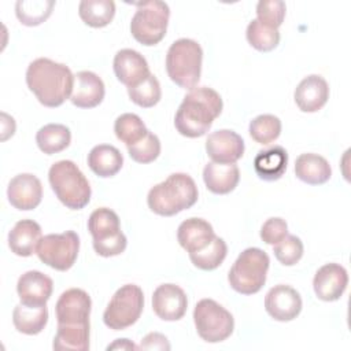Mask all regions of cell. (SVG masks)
I'll return each mask as SVG.
<instances>
[{
	"instance_id": "cell-23",
	"label": "cell",
	"mask_w": 351,
	"mask_h": 351,
	"mask_svg": "<svg viewBox=\"0 0 351 351\" xmlns=\"http://www.w3.org/2000/svg\"><path fill=\"white\" fill-rule=\"evenodd\" d=\"M41 226L33 219H21L8 233V247L18 256H30L41 240Z\"/></svg>"
},
{
	"instance_id": "cell-8",
	"label": "cell",
	"mask_w": 351,
	"mask_h": 351,
	"mask_svg": "<svg viewBox=\"0 0 351 351\" xmlns=\"http://www.w3.org/2000/svg\"><path fill=\"white\" fill-rule=\"evenodd\" d=\"M144 307V293L136 284L122 285L107 304L103 321L112 330L132 326L140 318Z\"/></svg>"
},
{
	"instance_id": "cell-19",
	"label": "cell",
	"mask_w": 351,
	"mask_h": 351,
	"mask_svg": "<svg viewBox=\"0 0 351 351\" xmlns=\"http://www.w3.org/2000/svg\"><path fill=\"white\" fill-rule=\"evenodd\" d=\"M295 103L303 112H315L321 110L329 99V85L318 74L304 77L295 89Z\"/></svg>"
},
{
	"instance_id": "cell-9",
	"label": "cell",
	"mask_w": 351,
	"mask_h": 351,
	"mask_svg": "<svg viewBox=\"0 0 351 351\" xmlns=\"http://www.w3.org/2000/svg\"><path fill=\"white\" fill-rule=\"evenodd\" d=\"M197 335L207 343L226 340L234 329L233 315L213 299H202L193 310Z\"/></svg>"
},
{
	"instance_id": "cell-41",
	"label": "cell",
	"mask_w": 351,
	"mask_h": 351,
	"mask_svg": "<svg viewBox=\"0 0 351 351\" xmlns=\"http://www.w3.org/2000/svg\"><path fill=\"white\" fill-rule=\"evenodd\" d=\"M287 234H288V225L285 219L280 217H273L266 219L261 228V239L270 245L277 244Z\"/></svg>"
},
{
	"instance_id": "cell-39",
	"label": "cell",
	"mask_w": 351,
	"mask_h": 351,
	"mask_svg": "<svg viewBox=\"0 0 351 351\" xmlns=\"http://www.w3.org/2000/svg\"><path fill=\"white\" fill-rule=\"evenodd\" d=\"M274 256L284 266L296 265L303 256V243L295 234H287L281 241L274 244Z\"/></svg>"
},
{
	"instance_id": "cell-11",
	"label": "cell",
	"mask_w": 351,
	"mask_h": 351,
	"mask_svg": "<svg viewBox=\"0 0 351 351\" xmlns=\"http://www.w3.org/2000/svg\"><path fill=\"white\" fill-rule=\"evenodd\" d=\"M302 298L289 285L278 284L269 289L265 298V308L276 321L287 322L295 319L302 311Z\"/></svg>"
},
{
	"instance_id": "cell-2",
	"label": "cell",
	"mask_w": 351,
	"mask_h": 351,
	"mask_svg": "<svg viewBox=\"0 0 351 351\" xmlns=\"http://www.w3.org/2000/svg\"><path fill=\"white\" fill-rule=\"evenodd\" d=\"M222 99L217 90L208 86H199L189 90L180 104L174 126L185 137L195 138L207 133L214 119L222 112Z\"/></svg>"
},
{
	"instance_id": "cell-35",
	"label": "cell",
	"mask_w": 351,
	"mask_h": 351,
	"mask_svg": "<svg viewBox=\"0 0 351 351\" xmlns=\"http://www.w3.org/2000/svg\"><path fill=\"white\" fill-rule=\"evenodd\" d=\"M245 36L250 45L261 52H269L274 49L280 43L278 29L263 25L258 19H252L248 23Z\"/></svg>"
},
{
	"instance_id": "cell-45",
	"label": "cell",
	"mask_w": 351,
	"mask_h": 351,
	"mask_svg": "<svg viewBox=\"0 0 351 351\" xmlns=\"http://www.w3.org/2000/svg\"><path fill=\"white\" fill-rule=\"evenodd\" d=\"M138 346L132 343L129 339H117L114 343H111L107 350H137Z\"/></svg>"
},
{
	"instance_id": "cell-10",
	"label": "cell",
	"mask_w": 351,
	"mask_h": 351,
	"mask_svg": "<svg viewBox=\"0 0 351 351\" xmlns=\"http://www.w3.org/2000/svg\"><path fill=\"white\" fill-rule=\"evenodd\" d=\"M78 251V234L73 230H66L63 233H51L41 237L36 254L47 266L66 271L75 263Z\"/></svg>"
},
{
	"instance_id": "cell-33",
	"label": "cell",
	"mask_w": 351,
	"mask_h": 351,
	"mask_svg": "<svg viewBox=\"0 0 351 351\" xmlns=\"http://www.w3.org/2000/svg\"><path fill=\"white\" fill-rule=\"evenodd\" d=\"M228 254V245L223 239L215 236L213 241L200 251L191 252V262L200 270H214L217 269Z\"/></svg>"
},
{
	"instance_id": "cell-12",
	"label": "cell",
	"mask_w": 351,
	"mask_h": 351,
	"mask_svg": "<svg viewBox=\"0 0 351 351\" xmlns=\"http://www.w3.org/2000/svg\"><path fill=\"white\" fill-rule=\"evenodd\" d=\"M188 307V299L182 288L176 284H162L152 295L154 313L163 321L181 319Z\"/></svg>"
},
{
	"instance_id": "cell-32",
	"label": "cell",
	"mask_w": 351,
	"mask_h": 351,
	"mask_svg": "<svg viewBox=\"0 0 351 351\" xmlns=\"http://www.w3.org/2000/svg\"><path fill=\"white\" fill-rule=\"evenodd\" d=\"M53 7L52 0H19L15 4V14L22 25L37 26L48 19Z\"/></svg>"
},
{
	"instance_id": "cell-27",
	"label": "cell",
	"mask_w": 351,
	"mask_h": 351,
	"mask_svg": "<svg viewBox=\"0 0 351 351\" xmlns=\"http://www.w3.org/2000/svg\"><path fill=\"white\" fill-rule=\"evenodd\" d=\"M89 322L82 324H58L53 337V350L86 351L89 350Z\"/></svg>"
},
{
	"instance_id": "cell-26",
	"label": "cell",
	"mask_w": 351,
	"mask_h": 351,
	"mask_svg": "<svg viewBox=\"0 0 351 351\" xmlns=\"http://www.w3.org/2000/svg\"><path fill=\"white\" fill-rule=\"evenodd\" d=\"M123 165L121 151L108 144H99L88 154V166L99 177L108 178L115 176Z\"/></svg>"
},
{
	"instance_id": "cell-16",
	"label": "cell",
	"mask_w": 351,
	"mask_h": 351,
	"mask_svg": "<svg viewBox=\"0 0 351 351\" xmlns=\"http://www.w3.org/2000/svg\"><path fill=\"white\" fill-rule=\"evenodd\" d=\"M206 152L213 162L236 163L244 154V141L236 132L221 129L208 134Z\"/></svg>"
},
{
	"instance_id": "cell-22",
	"label": "cell",
	"mask_w": 351,
	"mask_h": 351,
	"mask_svg": "<svg viewBox=\"0 0 351 351\" xmlns=\"http://www.w3.org/2000/svg\"><path fill=\"white\" fill-rule=\"evenodd\" d=\"M203 180L210 192L226 195L237 186L240 171L236 163L208 162L203 169Z\"/></svg>"
},
{
	"instance_id": "cell-1",
	"label": "cell",
	"mask_w": 351,
	"mask_h": 351,
	"mask_svg": "<svg viewBox=\"0 0 351 351\" xmlns=\"http://www.w3.org/2000/svg\"><path fill=\"white\" fill-rule=\"evenodd\" d=\"M26 84L43 106L53 108L71 96L74 75L63 63L37 58L27 66Z\"/></svg>"
},
{
	"instance_id": "cell-40",
	"label": "cell",
	"mask_w": 351,
	"mask_h": 351,
	"mask_svg": "<svg viewBox=\"0 0 351 351\" xmlns=\"http://www.w3.org/2000/svg\"><path fill=\"white\" fill-rule=\"evenodd\" d=\"M287 5L282 0H261L256 4L258 21L270 27L278 29L285 18Z\"/></svg>"
},
{
	"instance_id": "cell-25",
	"label": "cell",
	"mask_w": 351,
	"mask_h": 351,
	"mask_svg": "<svg viewBox=\"0 0 351 351\" xmlns=\"http://www.w3.org/2000/svg\"><path fill=\"white\" fill-rule=\"evenodd\" d=\"M295 174L300 181L306 184L321 185L330 178L332 169L329 162L324 156L307 152L296 158Z\"/></svg>"
},
{
	"instance_id": "cell-4",
	"label": "cell",
	"mask_w": 351,
	"mask_h": 351,
	"mask_svg": "<svg viewBox=\"0 0 351 351\" xmlns=\"http://www.w3.org/2000/svg\"><path fill=\"white\" fill-rule=\"evenodd\" d=\"M48 180L56 197L70 210H81L90 200V185L73 160L55 162L48 171Z\"/></svg>"
},
{
	"instance_id": "cell-13",
	"label": "cell",
	"mask_w": 351,
	"mask_h": 351,
	"mask_svg": "<svg viewBox=\"0 0 351 351\" xmlns=\"http://www.w3.org/2000/svg\"><path fill=\"white\" fill-rule=\"evenodd\" d=\"M92 300L88 292L80 288L64 291L55 306L58 324H82L89 322Z\"/></svg>"
},
{
	"instance_id": "cell-36",
	"label": "cell",
	"mask_w": 351,
	"mask_h": 351,
	"mask_svg": "<svg viewBox=\"0 0 351 351\" xmlns=\"http://www.w3.org/2000/svg\"><path fill=\"white\" fill-rule=\"evenodd\" d=\"M281 133V121L276 115L262 114L250 122V136L259 144H270Z\"/></svg>"
},
{
	"instance_id": "cell-3",
	"label": "cell",
	"mask_w": 351,
	"mask_h": 351,
	"mask_svg": "<svg viewBox=\"0 0 351 351\" xmlns=\"http://www.w3.org/2000/svg\"><path fill=\"white\" fill-rule=\"evenodd\" d=\"M197 186L191 176L173 173L149 189L147 203L155 214L171 217L191 208L197 202Z\"/></svg>"
},
{
	"instance_id": "cell-30",
	"label": "cell",
	"mask_w": 351,
	"mask_h": 351,
	"mask_svg": "<svg viewBox=\"0 0 351 351\" xmlns=\"http://www.w3.org/2000/svg\"><path fill=\"white\" fill-rule=\"evenodd\" d=\"M80 18L90 27L107 26L115 15L112 0H82L78 5Z\"/></svg>"
},
{
	"instance_id": "cell-29",
	"label": "cell",
	"mask_w": 351,
	"mask_h": 351,
	"mask_svg": "<svg viewBox=\"0 0 351 351\" xmlns=\"http://www.w3.org/2000/svg\"><path fill=\"white\" fill-rule=\"evenodd\" d=\"M70 129L62 123L44 125L36 134V143L38 148L47 155H53L66 149L70 145Z\"/></svg>"
},
{
	"instance_id": "cell-28",
	"label": "cell",
	"mask_w": 351,
	"mask_h": 351,
	"mask_svg": "<svg viewBox=\"0 0 351 351\" xmlns=\"http://www.w3.org/2000/svg\"><path fill=\"white\" fill-rule=\"evenodd\" d=\"M12 322L18 332L30 336L37 335L48 322V308L45 304L26 306L19 303L12 311Z\"/></svg>"
},
{
	"instance_id": "cell-5",
	"label": "cell",
	"mask_w": 351,
	"mask_h": 351,
	"mask_svg": "<svg viewBox=\"0 0 351 351\" xmlns=\"http://www.w3.org/2000/svg\"><path fill=\"white\" fill-rule=\"evenodd\" d=\"M203 49L191 38L176 40L166 55V71L170 80L184 89H193L202 73Z\"/></svg>"
},
{
	"instance_id": "cell-7",
	"label": "cell",
	"mask_w": 351,
	"mask_h": 351,
	"mask_svg": "<svg viewBox=\"0 0 351 351\" xmlns=\"http://www.w3.org/2000/svg\"><path fill=\"white\" fill-rule=\"evenodd\" d=\"M136 5L137 10L130 22L132 36L136 41L147 47L160 43L169 25V5L160 0H149Z\"/></svg>"
},
{
	"instance_id": "cell-15",
	"label": "cell",
	"mask_w": 351,
	"mask_h": 351,
	"mask_svg": "<svg viewBox=\"0 0 351 351\" xmlns=\"http://www.w3.org/2000/svg\"><path fill=\"white\" fill-rule=\"evenodd\" d=\"M348 284L347 270L339 263H326L321 266L313 280V288L318 299L335 302L341 298Z\"/></svg>"
},
{
	"instance_id": "cell-14",
	"label": "cell",
	"mask_w": 351,
	"mask_h": 351,
	"mask_svg": "<svg viewBox=\"0 0 351 351\" xmlns=\"http://www.w3.org/2000/svg\"><path fill=\"white\" fill-rule=\"evenodd\" d=\"M7 197L11 206L21 211L36 208L41 203L43 185L41 181L30 174L22 173L11 178L7 188Z\"/></svg>"
},
{
	"instance_id": "cell-6",
	"label": "cell",
	"mask_w": 351,
	"mask_h": 351,
	"mask_svg": "<svg viewBox=\"0 0 351 351\" xmlns=\"http://www.w3.org/2000/svg\"><path fill=\"white\" fill-rule=\"evenodd\" d=\"M269 265V255L263 250L256 247L245 248L230 267L228 281L241 295L256 293L266 282Z\"/></svg>"
},
{
	"instance_id": "cell-34",
	"label": "cell",
	"mask_w": 351,
	"mask_h": 351,
	"mask_svg": "<svg viewBox=\"0 0 351 351\" xmlns=\"http://www.w3.org/2000/svg\"><path fill=\"white\" fill-rule=\"evenodd\" d=\"M114 132L118 140L126 144V147L136 144L149 132L141 118L133 112H125L115 119Z\"/></svg>"
},
{
	"instance_id": "cell-17",
	"label": "cell",
	"mask_w": 351,
	"mask_h": 351,
	"mask_svg": "<svg viewBox=\"0 0 351 351\" xmlns=\"http://www.w3.org/2000/svg\"><path fill=\"white\" fill-rule=\"evenodd\" d=\"M115 77L128 88L143 82L151 73L145 58L130 48L118 51L112 62Z\"/></svg>"
},
{
	"instance_id": "cell-38",
	"label": "cell",
	"mask_w": 351,
	"mask_h": 351,
	"mask_svg": "<svg viewBox=\"0 0 351 351\" xmlns=\"http://www.w3.org/2000/svg\"><path fill=\"white\" fill-rule=\"evenodd\" d=\"M129 156L137 163H151L154 162L160 154V140L156 134L148 132L145 137L137 141L133 145L128 147Z\"/></svg>"
},
{
	"instance_id": "cell-20",
	"label": "cell",
	"mask_w": 351,
	"mask_h": 351,
	"mask_svg": "<svg viewBox=\"0 0 351 351\" xmlns=\"http://www.w3.org/2000/svg\"><path fill=\"white\" fill-rule=\"evenodd\" d=\"M106 88L101 78L93 71H78L74 75V86L70 101L80 108H93L104 99Z\"/></svg>"
},
{
	"instance_id": "cell-24",
	"label": "cell",
	"mask_w": 351,
	"mask_h": 351,
	"mask_svg": "<svg viewBox=\"0 0 351 351\" xmlns=\"http://www.w3.org/2000/svg\"><path fill=\"white\" fill-rule=\"evenodd\" d=\"M288 165V154L284 147L274 145L262 149L254 159V170L263 181H276L282 177Z\"/></svg>"
},
{
	"instance_id": "cell-18",
	"label": "cell",
	"mask_w": 351,
	"mask_h": 351,
	"mask_svg": "<svg viewBox=\"0 0 351 351\" xmlns=\"http://www.w3.org/2000/svg\"><path fill=\"white\" fill-rule=\"evenodd\" d=\"M53 289V281L38 270L23 273L16 284V292L22 304L44 306L49 300Z\"/></svg>"
},
{
	"instance_id": "cell-42",
	"label": "cell",
	"mask_w": 351,
	"mask_h": 351,
	"mask_svg": "<svg viewBox=\"0 0 351 351\" xmlns=\"http://www.w3.org/2000/svg\"><path fill=\"white\" fill-rule=\"evenodd\" d=\"M126 245H128V240H126V236L122 233V230L111 237H107L103 240H93V248L96 254L104 258L122 254Z\"/></svg>"
},
{
	"instance_id": "cell-21",
	"label": "cell",
	"mask_w": 351,
	"mask_h": 351,
	"mask_svg": "<svg viewBox=\"0 0 351 351\" xmlns=\"http://www.w3.org/2000/svg\"><path fill=\"white\" fill-rule=\"evenodd\" d=\"M215 237L213 226L202 218H188L180 223L177 229V240L180 245L189 254L207 247Z\"/></svg>"
},
{
	"instance_id": "cell-31",
	"label": "cell",
	"mask_w": 351,
	"mask_h": 351,
	"mask_svg": "<svg viewBox=\"0 0 351 351\" xmlns=\"http://www.w3.org/2000/svg\"><path fill=\"white\" fill-rule=\"evenodd\" d=\"M88 230L90 232L93 240H103L111 237L121 232L119 217L115 211L100 207L96 208L88 219Z\"/></svg>"
},
{
	"instance_id": "cell-37",
	"label": "cell",
	"mask_w": 351,
	"mask_h": 351,
	"mask_svg": "<svg viewBox=\"0 0 351 351\" xmlns=\"http://www.w3.org/2000/svg\"><path fill=\"white\" fill-rule=\"evenodd\" d=\"M128 95L134 104L143 108H149L158 104L162 97L160 84L154 74H149L143 82L128 88Z\"/></svg>"
},
{
	"instance_id": "cell-44",
	"label": "cell",
	"mask_w": 351,
	"mask_h": 351,
	"mask_svg": "<svg viewBox=\"0 0 351 351\" xmlns=\"http://www.w3.org/2000/svg\"><path fill=\"white\" fill-rule=\"evenodd\" d=\"M15 133V121L5 112H1V141H5Z\"/></svg>"
},
{
	"instance_id": "cell-43",
	"label": "cell",
	"mask_w": 351,
	"mask_h": 351,
	"mask_svg": "<svg viewBox=\"0 0 351 351\" xmlns=\"http://www.w3.org/2000/svg\"><path fill=\"white\" fill-rule=\"evenodd\" d=\"M141 350H170V343L167 337L158 332H151L145 335L138 346Z\"/></svg>"
}]
</instances>
